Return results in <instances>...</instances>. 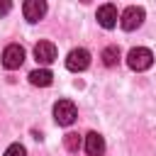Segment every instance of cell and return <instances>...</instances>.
<instances>
[{
  "mask_svg": "<svg viewBox=\"0 0 156 156\" xmlns=\"http://www.w3.org/2000/svg\"><path fill=\"white\" fill-rule=\"evenodd\" d=\"M151 63H154V54L146 46H134L127 54V66L132 71H146V68H151Z\"/></svg>",
  "mask_w": 156,
  "mask_h": 156,
  "instance_id": "cell-1",
  "label": "cell"
},
{
  "mask_svg": "<svg viewBox=\"0 0 156 156\" xmlns=\"http://www.w3.org/2000/svg\"><path fill=\"white\" fill-rule=\"evenodd\" d=\"M76 117H78V110H76V105L71 100H58L54 105V119H56V124L68 127V124L76 122Z\"/></svg>",
  "mask_w": 156,
  "mask_h": 156,
  "instance_id": "cell-2",
  "label": "cell"
},
{
  "mask_svg": "<svg viewBox=\"0 0 156 156\" xmlns=\"http://www.w3.org/2000/svg\"><path fill=\"white\" fill-rule=\"evenodd\" d=\"M141 22H144V7H139V5H129L119 17V24H122L124 32H132V29L141 27Z\"/></svg>",
  "mask_w": 156,
  "mask_h": 156,
  "instance_id": "cell-3",
  "label": "cell"
},
{
  "mask_svg": "<svg viewBox=\"0 0 156 156\" xmlns=\"http://www.w3.org/2000/svg\"><path fill=\"white\" fill-rule=\"evenodd\" d=\"M90 66V51L88 49H83V46H78V49H73L68 56H66V68L68 71H85Z\"/></svg>",
  "mask_w": 156,
  "mask_h": 156,
  "instance_id": "cell-4",
  "label": "cell"
},
{
  "mask_svg": "<svg viewBox=\"0 0 156 156\" xmlns=\"http://www.w3.org/2000/svg\"><path fill=\"white\" fill-rule=\"evenodd\" d=\"M22 63H24V49H22L20 44L5 46V51H2V66H5L7 71H15V68H20Z\"/></svg>",
  "mask_w": 156,
  "mask_h": 156,
  "instance_id": "cell-5",
  "label": "cell"
},
{
  "mask_svg": "<svg viewBox=\"0 0 156 156\" xmlns=\"http://www.w3.org/2000/svg\"><path fill=\"white\" fill-rule=\"evenodd\" d=\"M22 12H24V20L34 24V22H39L46 15V2L44 0H27L22 5Z\"/></svg>",
  "mask_w": 156,
  "mask_h": 156,
  "instance_id": "cell-6",
  "label": "cell"
},
{
  "mask_svg": "<svg viewBox=\"0 0 156 156\" xmlns=\"http://www.w3.org/2000/svg\"><path fill=\"white\" fill-rule=\"evenodd\" d=\"M98 22H100V27L112 29V27L117 24V7L110 5V2L100 5V7H98Z\"/></svg>",
  "mask_w": 156,
  "mask_h": 156,
  "instance_id": "cell-7",
  "label": "cell"
},
{
  "mask_svg": "<svg viewBox=\"0 0 156 156\" xmlns=\"http://www.w3.org/2000/svg\"><path fill=\"white\" fill-rule=\"evenodd\" d=\"M85 151H88V156H102L105 154V139H102V134L88 132L85 134Z\"/></svg>",
  "mask_w": 156,
  "mask_h": 156,
  "instance_id": "cell-8",
  "label": "cell"
},
{
  "mask_svg": "<svg viewBox=\"0 0 156 156\" xmlns=\"http://www.w3.org/2000/svg\"><path fill=\"white\" fill-rule=\"evenodd\" d=\"M34 58H37L39 63H51V61H56V46H54L51 41H39V44L34 46Z\"/></svg>",
  "mask_w": 156,
  "mask_h": 156,
  "instance_id": "cell-9",
  "label": "cell"
},
{
  "mask_svg": "<svg viewBox=\"0 0 156 156\" xmlns=\"http://www.w3.org/2000/svg\"><path fill=\"white\" fill-rule=\"evenodd\" d=\"M51 80H54V76H51V71H49V68H37V71H32V73H29V83H32V85L46 88V85H51Z\"/></svg>",
  "mask_w": 156,
  "mask_h": 156,
  "instance_id": "cell-10",
  "label": "cell"
},
{
  "mask_svg": "<svg viewBox=\"0 0 156 156\" xmlns=\"http://www.w3.org/2000/svg\"><path fill=\"white\" fill-rule=\"evenodd\" d=\"M102 63L110 66V68L117 66V63H119V49H117V46H105V49H102Z\"/></svg>",
  "mask_w": 156,
  "mask_h": 156,
  "instance_id": "cell-11",
  "label": "cell"
},
{
  "mask_svg": "<svg viewBox=\"0 0 156 156\" xmlns=\"http://www.w3.org/2000/svg\"><path fill=\"white\" fill-rule=\"evenodd\" d=\"M63 144H66V149H68L71 154H78V149H80V136H78L76 132H68V134L63 136Z\"/></svg>",
  "mask_w": 156,
  "mask_h": 156,
  "instance_id": "cell-12",
  "label": "cell"
},
{
  "mask_svg": "<svg viewBox=\"0 0 156 156\" xmlns=\"http://www.w3.org/2000/svg\"><path fill=\"white\" fill-rule=\"evenodd\" d=\"M5 156H27V149L22 144H10L7 151H5Z\"/></svg>",
  "mask_w": 156,
  "mask_h": 156,
  "instance_id": "cell-13",
  "label": "cell"
},
{
  "mask_svg": "<svg viewBox=\"0 0 156 156\" xmlns=\"http://www.w3.org/2000/svg\"><path fill=\"white\" fill-rule=\"evenodd\" d=\"M10 10H12V5H10L7 0H2V2H0V15H7Z\"/></svg>",
  "mask_w": 156,
  "mask_h": 156,
  "instance_id": "cell-14",
  "label": "cell"
}]
</instances>
